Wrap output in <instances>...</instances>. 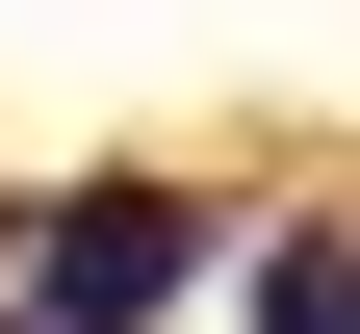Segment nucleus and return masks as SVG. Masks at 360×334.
Segmentation results:
<instances>
[{"mask_svg":"<svg viewBox=\"0 0 360 334\" xmlns=\"http://www.w3.org/2000/svg\"><path fill=\"white\" fill-rule=\"evenodd\" d=\"M257 334H360V206H309V231H257Z\"/></svg>","mask_w":360,"mask_h":334,"instance_id":"nucleus-2","label":"nucleus"},{"mask_svg":"<svg viewBox=\"0 0 360 334\" xmlns=\"http://www.w3.org/2000/svg\"><path fill=\"white\" fill-rule=\"evenodd\" d=\"M180 283H206V206H180V180H77V206L26 231V334H155Z\"/></svg>","mask_w":360,"mask_h":334,"instance_id":"nucleus-1","label":"nucleus"},{"mask_svg":"<svg viewBox=\"0 0 360 334\" xmlns=\"http://www.w3.org/2000/svg\"><path fill=\"white\" fill-rule=\"evenodd\" d=\"M0 334H26V309H0Z\"/></svg>","mask_w":360,"mask_h":334,"instance_id":"nucleus-3","label":"nucleus"}]
</instances>
